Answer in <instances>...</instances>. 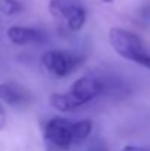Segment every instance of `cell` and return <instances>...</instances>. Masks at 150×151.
I'll use <instances>...</instances> for the list:
<instances>
[{"mask_svg":"<svg viewBox=\"0 0 150 151\" xmlns=\"http://www.w3.org/2000/svg\"><path fill=\"white\" fill-rule=\"evenodd\" d=\"M103 91V85L94 76H83L77 79L68 93H54L49 99V104L57 111H72L96 97H99Z\"/></svg>","mask_w":150,"mask_h":151,"instance_id":"6da1fadb","label":"cell"},{"mask_svg":"<svg viewBox=\"0 0 150 151\" xmlns=\"http://www.w3.org/2000/svg\"><path fill=\"white\" fill-rule=\"evenodd\" d=\"M109 43L112 49L116 51L121 57L140 63L141 59L147 54L140 37L128 29L113 27L109 31Z\"/></svg>","mask_w":150,"mask_h":151,"instance_id":"7a4b0ae2","label":"cell"},{"mask_svg":"<svg viewBox=\"0 0 150 151\" xmlns=\"http://www.w3.org/2000/svg\"><path fill=\"white\" fill-rule=\"evenodd\" d=\"M49 12L56 21H62L74 32L80 31L87 19V12L81 0H50Z\"/></svg>","mask_w":150,"mask_h":151,"instance_id":"3957f363","label":"cell"},{"mask_svg":"<svg viewBox=\"0 0 150 151\" xmlns=\"http://www.w3.org/2000/svg\"><path fill=\"white\" fill-rule=\"evenodd\" d=\"M83 62V57L65 50H49L41 56L43 68L56 78L71 75Z\"/></svg>","mask_w":150,"mask_h":151,"instance_id":"277c9868","label":"cell"},{"mask_svg":"<svg viewBox=\"0 0 150 151\" xmlns=\"http://www.w3.org/2000/svg\"><path fill=\"white\" fill-rule=\"evenodd\" d=\"M72 123L74 120H69L66 117H53L46 123V141L57 150H68L71 145H74Z\"/></svg>","mask_w":150,"mask_h":151,"instance_id":"5b68a950","label":"cell"},{"mask_svg":"<svg viewBox=\"0 0 150 151\" xmlns=\"http://www.w3.org/2000/svg\"><path fill=\"white\" fill-rule=\"evenodd\" d=\"M9 41L15 46H28V44H44L49 41V37L44 31L31 28V27H21L13 25L6 32Z\"/></svg>","mask_w":150,"mask_h":151,"instance_id":"8992f818","label":"cell"},{"mask_svg":"<svg viewBox=\"0 0 150 151\" xmlns=\"http://www.w3.org/2000/svg\"><path fill=\"white\" fill-rule=\"evenodd\" d=\"M28 100H30V94L18 84L15 82L0 84V101H4L9 106H22Z\"/></svg>","mask_w":150,"mask_h":151,"instance_id":"52a82bcc","label":"cell"},{"mask_svg":"<svg viewBox=\"0 0 150 151\" xmlns=\"http://www.w3.org/2000/svg\"><path fill=\"white\" fill-rule=\"evenodd\" d=\"M93 129V123L88 119H83L78 122L72 123V137H74V144H80L84 139H87V137L91 134Z\"/></svg>","mask_w":150,"mask_h":151,"instance_id":"ba28073f","label":"cell"},{"mask_svg":"<svg viewBox=\"0 0 150 151\" xmlns=\"http://www.w3.org/2000/svg\"><path fill=\"white\" fill-rule=\"evenodd\" d=\"M24 4L19 0H0V13L4 16H13L21 13Z\"/></svg>","mask_w":150,"mask_h":151,"instance_id":"9c48e42d","label":"cell"},{"mask_svg":"<svg viewBox=\"0 0 150 151\" xmlns=\"http://www.w3.org/2000/svg\"><path fill=\"white\" fill-rule=\"evenodd\" d=\"M4 126H6V111H4L1 103H0V131H1Z\"/></svg>","mask_w":150,"mask_h":151,"instance_id":"30bf717a","label":"cell"},{"mask_svg":"<svg viewBox=\"0 0 150 151\" xmlns=\"http://www.w3.org/2000/svg\"><path fill=\"white\" fill-rule=\"evenodd\" d=\"M119 151H150V150L144 148V147H138V145H125L122 150Z\"/></svg>","mask_w":150,"mask_h":151,"instance_id":"8fae6325","label":"cell"},{"mask_svg":"<svg viewBox=\"0 0 150 151\" xmlns=\"http://www.w3.org/2000/svg\"><path fill=\"white\" fill-rule=\"evenodd\" d=\"M138 65H141L143 68H146V69H149L150 70V56L149 54H146V56L141 59V62H140Z\"/></svg>","mask_w":150,"mask_h":151,"instance_id":"7c38bea8","label":"cell"},{"mask_svg":"<svg viewBox=\"0 0 150 151\" xmlns=\"http://www.w3.org/2000/svg\"><path fill=\"white\" fill-rule=\"evenodd\" d=\"M100 1H103V3H112L113 0H100Z\"/></svg>","mask_w":150,"mask_h":151,"instance_id":"4fadbf2b","label":"cell"}]
</instances>
